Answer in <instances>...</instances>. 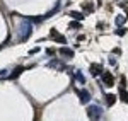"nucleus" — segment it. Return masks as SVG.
I'll return each instance as SVG.
<instances>
[{"instance_id":"obj_12","label":"nucleus","mask_w":128,"mask_h":121,"mask_svg":"<svg viewBox=\"0 0 128 121\" xmlns=\"http://www.w3.org/2000/svg\"><path fill=\"white\" fill-rule=\"evenodd\" d=\"M68 27H70V29H80V27H82V24H80L79 20L75 19V20H74V22H72V24L68 26Z\"/></svg>"},{"instance_id":"obj_20","label":"nucleus","mask_w":128,"mask_h":121,"mask_svg":"<svg viewBox=\"0 0 128 121\" xmlns=\"http://www.w3.org/2000/svg\"><path fill=\"white\" fill-rule=\"evenodd\" d=\"M4 75H7V72H5V70H0V77H4Z\"/></svg>"},{"instance_id":"obj_11","label":"nucleus","mask_w":128,"mask_h":121,"mask_svg":"<svg viewBox=\"0 0 128 121\" xmlns=\"http://www.w3.org/2000/svg\"><path fill=\"white\" fill-rule=\"evenodd\" d=\"M120 97H121V101H123V102H128V92L125 91V87L120 89Z\"/></svg>"},{"instance_id":"obj_6","label":"nucleus","mask_w":128,"mask_h":121,"mask_svg":"<svg viewBox=\"0 0 128 121\" xmlns=\"http://www.w3.org/2000/svg\"><path fill=\"white\" fill-rule=\"evenodd\" d=\"M99 73H102V67L101 65H98V63H92L90 65V75H99Z\"/></svg>"},{"instance_id":"obj_2","label":"nucleus","mask_w":128,"mask_h":121,"mask_svg":"<svg viewBox=\"0 0 128 121\" xmlns=\"http://www.w3.org/2000/svg\"><path fill=\"white\" fill-rule=\"evenodd\" d=\"M87 116L90 118V120H99V118L102 116V109H101V106H96V104L87 106Z\"/></svg>"},{"instance_id":"obj_14","label":"nucleus","mask_w":128,"mask_h":121,"mask_svg":"<svg viewBox=\"0 0 128 121\" xmlns=\"http://www.w3.org/2000/svg\"><path fill=\"white\" fill-rule=\"evenodd\" d=\"M116 26H123V22H125V17L123 15H116Z\"/></svg>"},{"instance_id":"obj_18","label":"nucleus","mask_w":128,"mask_h":121,"mask_svg":"<svg viewBox=\"0 0 128 121\" xmlns=\"http://www.w3.org/2000/svg\"><path fill=\"white\" fill-rule=\"evenodd\" d=\"M46 53H48L50 56H51V55H53V53H55V50H51V48H48V50H46Z\"/></svg>"},{"instance_id":"obj_5","label":"nucleus","mask_w":128,"mask_h":121,"mask_svg":"<svg viewBox=\"0 0 128 121\" xmlns=\"http://www.w3.org/2000/svg\"><path fill=\"white\" fill-rule=\"evenodd\" d=\"M77 94H79L80 102H82V104H87V102L90 101V94H89L87 89H80V91H77Z\"/></svg>"},{"instance_id":"obj_13","label":"nucleus","mask_w":128,"mask_h":121,"mask_svg":"<svg viewBox=\"0 0 128 121\" xmlns=\"http://www.w3.org/2000/svg\"><path fill=\"white\" fill-rule=\"evenodd\" d=\"M75 77H77V80H79L80 84H86V79H84V75H82V72H77V73H75Z\"/></svg>"},{"instance_id":"obj_16","label":"nucleus","mask_w":128,"mask_h":121,"mask_svg":"<svg viewBox=\"0 0 128 121\" xmlns=\"http://www.w3.org/2000/svg\"><path fill=\"white\" fill-rule=\"evenodd\" d=\"M48 67H51V68H56V67H58V60H51Z\"/></svg>"},{"instance_id":"obj_17","label":"nucleus","mask_w":128,"mask_h":121,"mask_svg":"<svg viewBox=\"0 0 128 121\" xmlns=\"http://www.w3.org/2000/svg\"><path fill=\"white\" fill-rule=\"evenodd\" d=\"M38 51H40V48H32V50L29 51V55H36V53H38Z\"/></svg>"},{"instance_id":"obj_15","label":"nucleus","mask_w":128,"mask_h":121,"mask_svg":"<svg viewBox=\"0 0 128 121\" xmlns=\"http://www.w3.org/2000/svg\"><path fill=\"white\" fill-rule=\"evenodd\" d=\"M70 15H72L74 19H77V20H80V19H82V17H84V15H82L80 12H70Z\"/></svg>"},{"instance_id":"obj_19","label":"nucleus","mask_w":128,"mask_h":121,"mask_svg":"<svg viewBox=\"0 0 128 121\" xmlns=\"http://www.w3.org/2000/svg\"><path fill=\"white\" fill-rule=\"evenodd\" d=\"M126 85V80H125V77H121V87H125Z\"/></svg>"},{"instance_id":"obj_8","label":"nucleus","mask_w":128,"mask_h":121,"mask_svg":"<svg viewBox=\"0 0 128 121\" xmlns=\"http://www.w3.org/2000/svg\"><path fill=\"white\" fill-rule=\"evenodd\" d=\"M60 55L65 56V58H72V56H74V51L70 50V48H62V50H60Z\"/></svg>"},{"instance_id":"obj_1","label":"nucleus","mask_w":128,"mask_h":121,"mask_svg":"<svg viewBox=\"0 0 128 121\" xmlns=\"http://www.w3.org/2000/svg\"><path fill=\"white\" fill-rule=\"evenodd\" d=\"M31 32H32V24H31L29 19L22 20L19 24V38L20 41H28V38L31 36Z\"/></svg>"},{"instance_id":"obj_9","label":"nucleus","mask_w":128,"mask_h":121,"mask_svg":"<svg viewBox=\"0 0 128 121\" xmlns=\"http://www.w3.org/2000/svg\"><path fill=\"white\" fill-rule=\"evenodd\" d=\"M114 102H116V96L114 94H106V104L108 106H114Z\"/></svg>"},{"instance_id":"obj_4","label":"nucleus","mask_w":128,"mask_h":121,"mask_svg":"<svg viewBox=\"0 0 128 121\" xmlns=\"http://www.w3.org/2000/svg\"><path fill=\"white\" fill-rule=\"evenodd\" d=\"M102 84L106 87H113L114 85V79H113V75L109 72H102Z\"/></svg>"},{"instance_id":"obj_7","label":"nucleus","mask_w":128,"mask_h":121,"mask_svg":"<svg viewBox=\"0 0 128 121\" xmlns=\"http://www.w3.org/2000/svg\"><path fill=\"white\" fill-rule=\"evenodd\" d=\"M22 72H24V67H16V68H14V72L9 75V79H10V80H16V79L19 77Z\"/></svg>"},{"instance_id":"obj_10","label":"nucleus","mask_w":128,"mask_h":121,"mask_svg":"<svg viewBox=\"0 0 128 121\" xmlns=\"http://www.w3.org/2000/svg\"><path fill=\"white\" fill-rule=\"evenodd\" d=\"M84 10H86L87 14H92V12H94V5H92V2H86V3H84Z\"/></svg>"},{"instance_id":"obj_3","label":"nucleus","mask_w":128,"mask_h":121,"mask_svg":"<svg viewBox=\"0 0 128 121\" xmlns=\"http://www.w3.org/2000/svg\"><path fill=\"white\" fill-rule=\"evenodd\" d=\"M50 36H51V39H55L56 43H60V44H67V38H65L63 34H60L56 29H51V31H50Z\"/></svg>"}]
</instances>
